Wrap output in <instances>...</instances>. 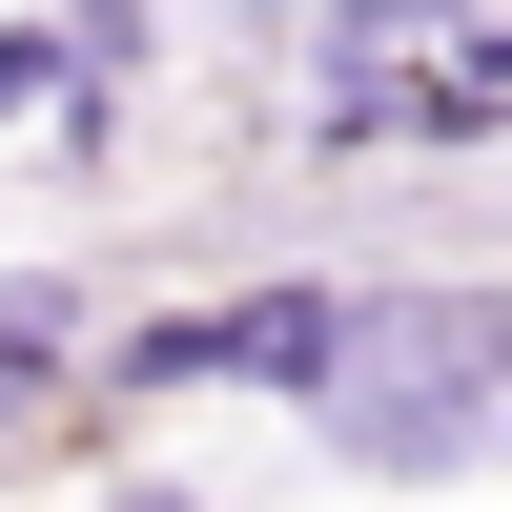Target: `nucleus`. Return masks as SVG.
I'll use <instances>...</instances> for the list:
<instances>
[{"label":"nucleus","mask_w":512,"mask_h":512,"mask_svg":"<svg viewBox=\"0 0 512 512\" xmlns=\"http://www.w3.org/2000/svg\"><path fill=\"white\" fill-rule=\"evenodd\" d=\"M328 431H349V472H492L512 451V287H390V308H349Z\"/></svg>","instance_id":"1"},{"label":"nucleus","mask_w":512,"mask_h":512,"mask_svg":"<svg viewBox=\"0 0 512 512\" xmlns=\"http://www.w3.org/2000/svg\"><path fill=\"white\" fill-rule=\"evenodd\" d=\"M123 512H185V492H123Z\"/></svg>","instance_id":"2"}]
</instances>
